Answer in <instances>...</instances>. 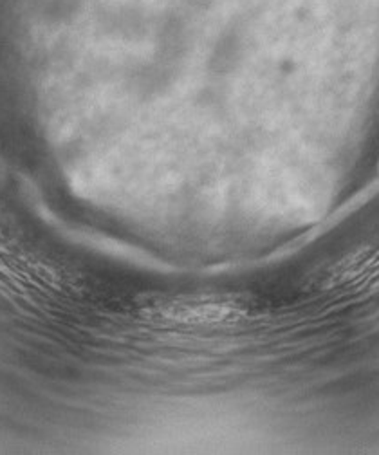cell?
I'll list each match as a JSON object with an SVG mask.
<instances>
[{"mask_svg":"<svg viewBox=\"0 0 379 455\" xmlns=\"http://www.w3.org/2000/svg\"><path fill=\"white\" fill-rule=\"evenodd\" d=\"M159 316L178 323H213L241 316V309L233 302L223 300L174 302L162 307Z\"/></svg>","mask_w":379,"mask_h":455,"instance_id":"obj_1","label":"cell"}]
</instances>
